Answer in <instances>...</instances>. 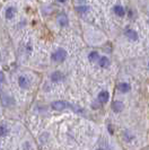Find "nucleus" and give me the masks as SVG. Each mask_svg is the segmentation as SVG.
Instances as JSON below:
<instances>
[{"mask_svg":"<svg viewBox=\"0 0 149 150\" xmlns=\"http://www.w3.org/2000/svg\"><path fill=\"white\" fill-rule=\"evenodd\" d=\"M51 106H52V108L54 111H62V110H66V108L72 110L74 104H70V103L65 102V100H57V102H53Z\"/></svg>","mask_w":149,"mask_h":150,"instance_id":"nucleus-1","label":"nucleus"},{"mask_svg":"<svg viewBox=\"0 0 149 150\" xmlns=\"http://www.w3.org/2000/svg\"><path fill=\"white\" fill-rule=\"evenodd\" d=\"M66 58H67V52L63 49H59L52 54V60L55 62H62L66 60Z\"/></svg>","mask_w":149,"mask_h":150,"instance_id":"nucleus-2","label":"nucleus"},{"mask_svg":"<svg viewBox=\"0 0 149 150\" xmlns=\"http://www.w3.org/2000/svg\"><path fill=\"white\" fill-rule=\"evenodd\" d=\"M124 34L130 41H137L138 40V33L134 30H131V28H127L124 30Z\"/></svg>","mask_w":149,"mask_h":150,"instance_id":"nucleus-3","label":"nucleus"},{"mask_svg":"<svg viewBox=\"0 0 149 150\" xmlns=\"http://www.w3.org/2000/svg\"><path fill=\"white\" fill-rule=\"evenodd\" d=\"M123 108H124V105H123V103H122V102H119V100L113 102V104H112V110H113L114 112H116V113L122 112V111H123Z\"/></svg>","mask_w":149,"mask_h":150,"instance_id":"nucleus-4","label":"nucleus"},{"mask_svg":"<svg viewBox=\"0 0 149 150\" xmlns=\"http://www.w3.org/2000/svg\"><path fill=\"white\" fill-rule=\"evenodd\" d=\"M109 97H110V94H109L106 90H103V91H101L99 95H98V102H101L102 104H105V103H107Z\"/></svg>","mask_w":149,"mask_h":150,"instance_id":"nucleus-5","label":"nucleus"},{"mask_svg":"<svg viewBox=\"0 0 149 150\" xmlns=\"http://www.w3.org/2000/svg\"><path fill=\"white\" fill-rule=\"evenodd\" d=\"M113 10H114L115 15L119 16V17H123V16L126 15V9L122 7V6H120V5H118V6H114Z\"/></svg>","mask_w":149,"mask_h":150,"instance_id":"nucleus-6","label":"nucleus"},{"mask_svg":"<svg viewBox=\"0 0 149 150\" xmlns=\"http://www.w3.org/2000/svg\"><path fill=\"white\" fill-rule=\"evenodd\" d=\"M18 83H19V86L22 88H27L28 85H30V81H28V79L25 76H21L19 79H18Z\"/></svg>","mask_w":149,"mask_h":150,"instance_id":"nucleus-7","label":"nucleus"},{"mask_svg":"<svg viewBox=\"0 0 149 150\" xmlns=\"http://www.w3.org/2000/svg\"><path fill=\"white\" fill-rule=\"evenodd\" d=\"M58 22H59L60 26H67L68 25V17L66 14H60L59 17H58Z\"/></svg>","mask_w":149,"mask_h":150,"instance_id":"nucleus-8","label":"nucleus"},{"mask_svg":"<svg viewBox=\"0 0 149 150\" xmlns=\"http://www.w3.org/2000/svg\"><path fill=\"white\" fill-rule=\"evenodd\" d=\"M118 88L121 93H128V91H130L131 89V87H130V85L127 83H119V86H118Z\"/></svg>","mask_w":149,"mask_h":150,"instance_id":"nucleus-9","label":"nucleus"},{"mask_svg":"<svg viewBox=\"0 0 149 150\" xmlns=\"http://www.w3.org/2000/svg\"><path fill=\"white\" fill-rule=\"evenodd\" d=\"M51 79H52V81H54V83H58V81H60L62 79V74L60 71H54L52 75H51Z\"/></svg>","mask_w":149,"mask_h":150,"instance_id":"nucleus-10","label":"nucleus"},{"mask_svg":"<svg viewBox=\"0 0 149 150\" xmlns=\"http://www.w3.org/2000/svg\"><path fill=\"white\" fill-rule=\"evenodd\" d=\"M98 64L102 68H106L110 64V60H109L106 57H102V58H99V60H98Z\"/></svg>","mask_w":149,"mask_h":150,"instance_id":"nucleus-11","label":"nucleus"},{"mask_svg":"<svg viewBox=\"0 0 149 150\" xmlns=\"http://www.w3.org/2000/svg\"><path fill=\"white\" fill-rule=\"evenodd\" d=\"M15 13H16V10L14 7L7 8V10H6V18H7V19H11V18L15 16Z\"/></svg>","mask_w":149,"mask_h":150,"instance_id":"nucleus-12","label":"nucleus"},{"mask_svg":"<svg viewBox=\"0 0 149 150\" xmlns=\"http://www.w3.org/2000/svg\"><path fill=\"white\" fill-rule=\"evenodd\" d=\"M8 128L6 125H0V137H5L8 134Z\"/></svg>","mask_w":149,"mask_h":150,"instance_id":"nucleus-13","label":"nucleus"},{"mask_svg":"<svg viewBox=\"0 0 149 150\" xmlns=\"http://www.w3.org/2000/svg\"><path fill=\"white\" fill-rule=\"evenodd\" d=\"M88 59H89L90 61H95L98 59V52H96V51H93V52L89 53V55H88Z\"/></svg>","mask_w":149,"mask_h":150,"instance_id":"nucleus-14","label":"nucleus"},{"mask_svg":"<svg viewBox=\"0 0 149 150\" xmlns=\"http://www.w3.org/2000/svg\"><path fill=\"white\" fill-rule=\"evenodd\" d=\"M76 10L78 13H86L87 10H89V8L87 6H79V7H76Z\"/></svg>","mask_w":149,"mask_h":150,"instance_id":"nucleus-15","label":"nucleus"},{"mask_svg":"<svg viewBox=\"0 0 149 150\" xmlns=\"http://www.w3.org/2000/svg\"><path fill=\"white\" fill-rule=\"evenodd\" d=\"M4 80V74L2 72H0V83Z\"/></svg>","mask_w":149,"mask_h":150,"instance_id":"nucleus-16","label":"nucleus"},{"mask_svg":"<svg viewBox=\"0 0 149 150\" xmlns=\"http://www.w3.org/2000/svg\"><path fill=\"white\" fill-rule=\"evenodd\" d=\"M57 1H58V2H65L66 0H57Z\"/></svg>","mask_w":149,"mask_h":150,"instance_id":"nucleus-17","label":"nucleus"},{"mask_svg":"<svg viewBox=\"0 0 149 150\" xmlns=\"http://www.w3.org/2000/svg\"><path fill=\"white\" fill-rule=\"evenodd\" d=\"M78 1H79V2H82V1H85V0H78Z\"/></svg>","mask_w":149,"mask_h":150,"instance_id":"nucleus-18","label":"nucleus"},{"mask_svg":"<svg viewBox=\"0 0 149 150\" xmlns=\"http://www.w3.org/2000/svg\"><path fill=\"white\" fill-rule=\"evenodd\" d=\"M97 150H104V149H97Z\"/></svg>","mask_w":149,"mask_h":150,"instance_id":"nucleus-19","label":"nucleus"},{"mask_svg":"<svg viewBox=\"0 0 149 150\" xmlns=\"http://www.w3.org/2000/svg\"><path fill=\"white\" fill-rule=\"evenodd\" d=\"M148 24H149V21H148Z\"/></svg>","mask_w":149,"mask_h":150,"instance_id":"nucleus-20","label":"nucleus"}]
</instances>
